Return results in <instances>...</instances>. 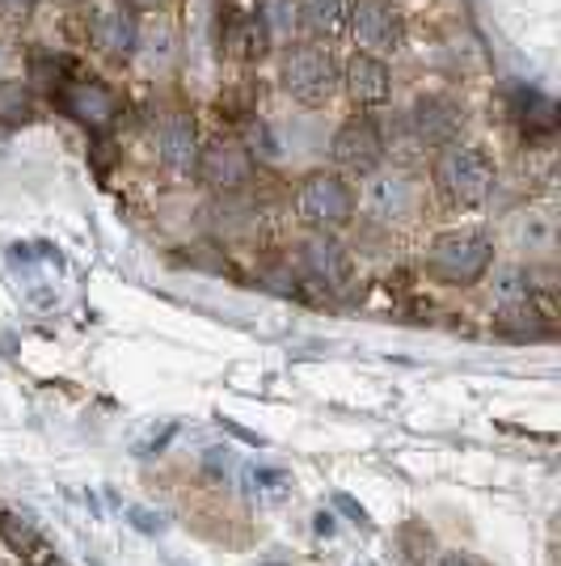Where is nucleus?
I'll return each instance as SVG.
<instances>
[{
  "label": "nucleus",
  "mask_w": 561,
  "mask_h": 566,
  "mask_svg": "<svg viewBox=\"0 0 561 566\" xmlns=\"http://www.w3.org/2000/svg\"><path fill=\"white\" fill-rule=\"evenodd\" d=\"M55 97H60V106H64L76 123H85L89 132H106L118 118L115 90L102 85L97 76H72V81H64V85L55 90Z\"/></svg>",
  "instance_id": "11"
},
{
  "label": "nucleus",
  "mask_w": 561,
  "mask_h": 566,
  "mask_svg": "<svg viewBox=\"0 0 561 566\" xmlns=\"http://www.w3.org/2000/svg\"><path fill=\"white\" fill-rule=\"evenodd\" d=\"M245 486H250V495L254 499H283L287 495V473L283 470H271V465H250L245 470Z\"/></svg>",
  "instance_id": "20"
},
{
  "label": "nucleus",
  "mask_w": 561,
  "mask_h": 566,
  "mask_svg": "<svg viewBox=\"0 0 561 566\" xmlns=\"http://www.w3.org/2000/svg\"><path fill=\"white\" fill-rule=\"evenodd\" d=\"M300 9V25L317 43H329L347 30V13H351V0H296Z\"/></svg>",
  "instance_id": "15"
},
{
  "label": "nucleus",
  "mask_w": 561,
  "mask_h": 566,
  "mask_svg": "<svg viewBox=\"0 0 561 566\" xmlns=\"http://www.w3.org/2000/svg\"><path fill=\"white\" fill-rule=\"evenodd\" d=\"M127 516H131V524H136L140 533H161V528H165V520H161V516H152L148 507H131Z\"/></svg>",
  "instance_id": "23"
},
{
  "label": "nucleus",
  "mask_w": 561,
  "mask_h": 566,
  "mask_svg": "<svg viewBox=\"0 0 561 566\" xmlns=\"http://www.w3.org/2000/svg\"><path fill=\"white\" fill-rule=\"evenodd\" d=\"M368 182L359 190V212L368 216L372 224H405L410 216L419 212V182L401 169H372L363 174Z\"/></svg>",
  "instance_id": "7"
},
{
  "label": "nucleus",
  "mask_w": 561,
  "mask_h": 566,
  "mask_svg": "<svg viewBox=\"0 0 561 566\" xmlns=\"http://www.w3.org/2000/svg\"><path fill=\"white\" fill-rule=\"evenodd\" d=\"M296 216L305 220L313 233H334L342 224H351L354 216V190L342 174L317 169L308 174L300 190H296Z\"/></svg>",
  "instance_id": "5"
},
{
  "label": "nucleus",
  "mask_w": 561,
  "mask_h": 566,
  "mask_svg": "<svg viewBox=\"0 0 561 566\" xmlns=\"http://www.w3.org/2000/svg\"><path fill=\"white\" fill-rule=\"evenodd\" d=\"M199 123L187 111H165L152 127V148H157V161L173 174H190L199 161Z\"/></svg>",
  "instance_id": "12"
},
{
  "label": "nucleus",
  "mask_w": 561,
  "mask_h": 566,
  "mask_svg": "<svg viewBox=\"0 0 561 566\" xmlns=\"http://www.w3.org/2000/svg\"><path fill=\"white\" fill-rule=\"evenodd\" d=\"M461 127H465V111L461 102H452L447 94H422L405 115L398 118V127L389 132L384 153L398 148L401 157H414L426 148H444V144L461 140Z\"/></svg>",
  "instance_id": "1"
},
{
  "label": "nucleus",
  "mask_w": 561,
  "mask_h": 566,
  "mask_svg": "<svg viewBox=\"0 0 561 566\" xmlns=\"http://www.w3.org/2000/svg\"><path fill=\"white\" fill-rule=\"evenodd\" d=\"M431 174H435V187H440V195L452 208H481L494 195V182H498L490 157L481 148L461 140L444 144L435 153V169Z\"/></svg>",
  "instance_id": "2"
},
{
  "label": "nucleus",
  "mask_w": 561,
  "mask_h": 566,
  "mask_svg": "<svg viewBox=\"0 0 561 566\" xmlns=\"http://www.w3.org/2000/svg\"><path fill=\"white\" fill-rule=\"evenodd\" d=\"M300 262H305V271L321 287H342V283L351 280V259H347V250L329 233L308 237L305 245H300Z\"/></svg>",
  "instance_id": "14"
},
{
  "label": "nucleus",
  "mask_w": 561,
  "mask_h": 566,
  "mask_svg": "<svg viewBox=\"0 0 561 566\" xmlns=\"http://www.w3.org/2000/svg\"><path fill=\"white\" fill-rule=\"evenodd\" d=\"M266 51H271V34H266V25L257 22V13L241 18L233 25V34H229V55L250 64V60H262Z\"/></svg>",
  "instance_id": "17"
},
{
  "label": "nucleus",
  "mask_w": 561,
  "mask_h": 566,
  "mask_svg": "<svg viewBox=\"0 0 561 566\" xmlns=\"http://www.w3.org/2000/svg\"><path fill=\"white\" fill-rule=\"evenodd\" d=\"M9 60H13V51H9V43L0 39V81H4V69H9Z\"/></svg>",
  "instance_id": "27"
},
{
  "label": "nucleus",
  "mask_w": 561,
  "mask_h": 566,
  "mask_svg": "<svg viewBox=\"0 0 561 566\" xmlns=\"http://www.w3.org/2000/svg\"><path fill=\"white\" fill-rule=\"evenodd\" d=\"M194 174H199V182H203V187L220 190V195H236V190L250 187V178H254V157H250V148H245V144L215 136V140L199 144Z\"/></svg>",
  "instance_id": "8"
},
{
  "label": "nucleus",
  "mask_w": 561,
  "mask_h": 566,
  "mask_svg": "<svg viewBox=\"0 0 561 566\" xmlns=\"http://www.w3.org/2000/svg\"><path fill=\"white\" fill-rule=\"evenodd\" d=\"M34 9H39V0H0V13H4L9 22H25Z\"/></svg>",
  "instance_id": "22"
},
{
  "label": "nucleus",
  "mask_w": 561,
  "mask_h": 566,
  "mask_svg": "<svg viewBox=\"0 0 561 566\" xmlns=\"http://www.w3.org/2000/svg\"><path fill=\"white\" fill-rule=\"evenodd\" d=\"M334 503H338V507H342V512H347V516H351L354 524H368V512H363V507H359V503H354L351 495H338Z\"/></svg>",
  "instance_id": "24"
},
{
  "label": "nucleus",
  "mask_w": 561,
  "mask_h": 566,
  "mask_svg": "<svg viewBox=\"0 0 561 566\" xmlns=\"http://www.w3.org/2000/svg\"><path fill=\"white\" fill-rule=\"evenodd\" d=\"M136 4H157V0H131V9H136Z\"/></svg>",
  "instance_id": "28"
},
{
  "label": "nucleus",
  "mask_w": 561,
  "mask_h": 566,
  "mask_svg": "<svg viewBox=\"0 0 561 566\" xmlns=\"http://www.w3.org/2000/svg\"><path fill=\"white\" fill-rule=\"evenodd\" d=\"M329 157L334 166L347 169V174H372L384 161V136H380V123L368 115H351L329 140Z\"/></svg>",
  "instance_id": "9"
},
{
  "label": "nucleus",
  "mask_w": 561,
  "mask_h": 566,
  "mask_svg": "<svg viewBox=\"0 0 561 566\" xmlns=\"http://www.w3.org/2000/svg\"><path fill=\"white\" fill-rule=\"evenodd\" d=\"M317 533H321V537L334 533V516H329V512H317Z\"/></svg>",
  "instance_id": "26"
},
{
  "label": "nucleus",
  "mask_w": 561,
  "mask_h": 566,
  "mask_svg": "<svg viewBox=\"0 0 561 566\" xmlns=\"http://www.w3.org/2000/svg\"><path fill=\"white\" fill-rule=\"evenodd\" d=\"M440 566H477V563H473V554H465V549H447V554H440Z\"/></svg>",
  "instance_id": "25"
},
{
  "label": "nucleus",
  "mask_w": 561,
  "mask_h": 566,
  "mask_svg": "<svg viewBox=\"0 0 561 566\" xmlns=\"http://www.w3.org/2000/svg\"><path fill=\"white\" fill-rule=\"evenodd\" d=\"M494 262V241L481 229H452L431 241L426 266L444 283H477Z\"/></svg>",
  "instance_id": "4"
},
{
  "label": "nucleus",
  "mask_w": 561,
  "mask_h": 566,
  "mask_svg": "<svg viewBox=\"0 0 561 566\" xmlns=\"http://www.w3.org/2000/svg\"><path fill=\"white\" fill-rule=\"evenodd\" d=\"M257 22L266 25L271 43H283V39H292L300 30V9H296V0H262L257 4Z\"/></svg>",
  "instance_id": "18"
},
{
  "label": "nucleus",
  "mask_w": 561,
  "mask_h": 566,
  "mask_svg": "<svg viewBox=\"0 0 561 566\" xmlns=\"http://www.w3.org/2000/svg\"><path fill=\"white\" fill-rule=\"evenodd\" d=\"M523 127H540V132H553L558 127V118H553V102L540 94H528V102H523Z\"/></svg>",
  "instance_id": "21"
},
{
  "label": "nucleus",
  "mask_w": 561,
  "mask_h": 566,
  "mask_svg": "<svg viewBox=\"0 0 561 566\" xmlns=\"http://www.w3.org/2000/svg\"><path fill=\"white\" fill-rule=\"evenodd\" d=\"M342 90L354 106H384L393 97V72L384 60H375L368 51H354L351 60L342 64Z\"/></svg>",
  "instance_id": "13"
},
{
  "label": "nucleus",
  "mask_w": 561,
  "mask_h": 566,
  "mask_svg": "<svg viewBox=\"0 0 561 566\" xmlns=\"http://www.w3.org/2000/svg\"><path fill=\"white\" fill-rule=\"evenodd\" d=\"M347 30H351L354 48L384 60L405 48V13L393 0H351L347 13Z\"/></svg>",
  "instance_id": "6"
},
{
  "label": "nucleus",
  "mask_w": 561,
  "mask_h": 566,
  "mask_svg": "<svg viewBox=\"0 0 561 566\" xmlns=\"http://www.w3.org/2000/svg\"><path fill=\"white\" fill-rule=\"evenodd\" d=\"M30 118H34V90L18 76H4L0 81V127H22Z\"/></svg>",
  "instance_id": "16"
},
{
  "label": "nucleus",
  "mask_w": 561,
  "mask_h": 566,
  "mask_svg": "<svg viewBox=\"0 0 561 566\" xmlns=\"http://www.w3.org/2000/svg\"><path fill=\"white\" fill-rule=\"evenodd\" d=\"M494 305L498 308H515V305H528L532 301V280H528V271H502L498 280H494Z\"/></svg>",
  "instance_id": "19"
},
{
  "label": "nucleus",
  "mask_w": 561,
  "mask_h": 566,
  "mask_svg": "<svg viewBox=\"0 0 561 566\" xmlns=\"http://www.w3.org/2000/svg\"><path fill=\"white\" fill-rule=\"evenodd\" d=\"M89 43L110 64H127L140 51V18L131 4H97L89 18Z\"/></svg>",
  "instance_id": "10"
},
{
  "label": "nucleus",
  "mask_w": 561,
  "mask_h": 566,
  "mask_svg": "<svg viewBox=\"0 0 561 566\" xmlns=\"http://www.w3.org/2000/svg\"><path fill=\"white\" fill-rule=\"evenodd\" d=\"M279 81L283 94L317 111V106H329L334 94L342 90V64L321 43H305V48H292L283 55Z\"/></svg>",
  "instance_id": "3"
}]
</instances>
